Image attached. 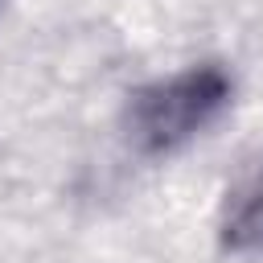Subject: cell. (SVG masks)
<instances>
[{
    "label": "cell",
    "mask_w": 263,
    "mask_h": 263,
    "mask_svg": "<svg viewBox=\"0 0 263 263\" xmlns=\"http://www.w3.org/2000/svg\"><path fill=\"white\" fill-rule=\"evenodd\" d=\"M230 103H234V74L226 70V62H193L132 90L123 132L140 156L160 160L205 136L230 111Z\"/></svg>",
    "instance_id": "cell-1"
},
{
    "label": "cell",
    "mask_w": 263,
    "mask_h": 263,
    "mask_svg": "<svg viewBox=\"0 0 263 263\" xmlns=\"http://www.w3.org/2000/svg\"><path fill=\"white\" fill-rule=\"evenodd\" d=\"M214 238L226 255H263V164L230 181L218 205Z\"/></svg>",
    "instance_id": "cell-2"
}]
</instances>
